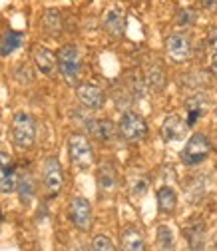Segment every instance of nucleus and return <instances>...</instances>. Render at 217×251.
<instances>
[{"instance_id": "obj_1", "label": "nucleus", "mask_w": 217, "mask_h": 251, "mask_svg": "<svg viewBox=\"0 0 217 251\" xmlns=\"http://www.w3.org/2000/svg\"><path fill=\"white\" fill-rule=\"evenodd\" d=\"M56 64H58L62 78H64L68 84H74V86L78 84L80 74H82V56L74 44H66L58 50Z\"/></svg>"}, {"instance_id": "obj_2", "label": "nucleus", "mask_w": 217, "mask_h": 251, "mask_svg": "<svg viewBox=\"0 0 217 251\" xmlns=\"http://www.w3.org/2000/svg\"><path fill=\"white\" fill-rule=\"evenodd\" d=\"M12 140L18 148L28 150L36 142V122L28 112H16L12 118Z\"/></svg>"}, {"instance_id": "obj_3", "label": "nucleus", "mask_w": 217, "mask_h": 251, "mask_svg": "<svg viewBox=\"0 0 217 251\" xmlns=\"http://www.w3.org/2000/svg\"><path fill=\"white\" fill-rule=\"evenodd\" d=\"M211 153V142L205 134L195 132L190 136L188 144H185L183 151H181V162L185 166H197L201 162L207 160V155Z\"/></svg>"}, {"instance_id": "obj_4", "label": "nucleus", "mask_w": 217, "mask_h": 251, "mask_svg": "<svg viewBox=\"0 0 217 251\" xmlns=\"http://www.w3.org/2000/svg\"><path fill=\"white\" fill-rule=\"evenodd\" d=\"M118 132L121 134V138L126 142L136 144V142H142L147 136V124L140 114L128 110V112H123V116L120 118Z\"/></svg>"}, {"instance_id": "obj_5", "label": "nucleus", "mask_w": 217, "mask_h": 251, "mask_svg": "<svg viewBox=\"0 0 217 251\" xmlns=\"http://www.w3.org/2000/svg\"><path fill=\"white\" fill-rule=\"evenodd\" d=\"M68 153H70L72 164L80 170H88L92 164H94V150H92V144L84 134H72L70 136Z\"/></svg>"}, {"instance_id": "obj_6", "label": "nucleus", "mask_w": 217, "mask_h": 251, "mask_svg": "<svg viewBox=\"0 0 217 251\" xmlns=\"http://www.w3.org/2000/svg\"><path fill=\"white\" fill-rule=\"evenodd\" d=\"M42 185H44V192L54 198L60 194L62 185H64V176H62V166L58 162V158H46L44 168H42Z\"/></svg>"}, {"instance_id": "obj_7", "label": "nucleus", "mask_w": 217, "mask_h": 251, "mask_svg": "<svg viewBox=\"0 0 217 251\" xmlns=\"http://www.w3.org/2000/svg\"><path fill=\"white\" fill-rule=\"evenodd\" d=\"M70 219L78 231L86 233L92 229L94 222V213H92V203L86 198H74L70 201Z\"/></svg>"}, {"instance_id": "obj_8", "label": "nucleus", "mask_w": 217, "mask_h": 251, "mask_svg": "<svg viewBox=\"0 0 217 251\" xmlns=\"http://www.w3.org/2000/svg\"><path fill=\"white\" fill-rule=\"evenodd\" d=\"M76 96H78L80 104L86 106L88 110H102L104 104H106L104 90H100L94 84H80L76 88Z\"/></svg>"}, {"instance_id": "obj_9", "label": "nucleus", "mask_w": 217, "mask_h": 251, "mask_svg": "<svg viewBox=\"0 0 217 251\" xmlns=\"http://www.w3.org/2000/svg\"><path fill=\"white\" fill-rule=\"evenodd\" d=\"M16 166L14 160L8 153L0 151V192L2 194H12L16 190Z\"/></svg>"}, {"instance_id": "obj_10", "label": "nucleus", "mask_w": 217, "mask_h": 251, "mask_svg": "<svg viewBox=\"0 0 217 251\" xmlns=\"http://www.w3.org/2000/svg\"><path fill=\"white\" fill-rule=\"evenodd\" d=\"M96 181H98V190H100L102 198H108V196H112L116 192V187H118V172H116L112 162H102L100 164Z\"/></svg>"}, {"instance_id": "obj_11", "label": "nucleus", "mask_w": 217, "mask_h": 251, "mask_svg": "<svg viewBox=\"0 0 217 251\" xmlns=\"http://www.w3.org/2000/svg\"><path fill=\"white\" fill-rule=\"evenodd\" d=\"M86 126H88L90 134L98 142H104V144L114 142L118 136V126L112 120H88Z\"/></svg>"}, {"instance_id": "obj_12", "label": "nucleus", "mask_w": 217, "mask_h": 251, "mask_svg": "<svg viewBox=\"0 0 217 251\" xmlns=\"http://www.w3.org/2000/svg\"><path fill=\"white\" fill-rule=\"evenodd\" d=\"M168 54L175 62H183L192 56V42L183 34H171L168 38Z\"/></svg>"}, {"instance_id": "obj_13", "label": "nucleus", "mask_w": 217, "mask_h": 251, "mask_svg": "<svg viewBox=\"0 0 217 251\" xmlns=\"http://www.w3.org/2000/svg\"><path fill=\"white\" fill-rule=\"evenodd\" d=\"M188 128H190V126L185 124L179 116H169V118H166V122L162 126V138L168 144L169 142H177V140H181L185 136Z\"/></svg>"}, {"instance_id": "obj_14", "label": "nucleus", "mask_w": 217, "mask_h": 251, "mask_svg": "<svg viewBox=\"0 0 217 251\" xmlns=\"http://www.w3.org/2000/svg\"><path fill=\"white\" fill-rule=\"evenodd\" d=\"M104 28L116 38H121L123 32H126V14H123L121 8H110L104 16Z\"/></svg>"}, {"instance_id": "obj_15", "label": "nucleus", "mask_w": 217, "mask_h": 251, "mask_svg": "<svg viewBox=\"0 0 217 251\" xmlns=\"http://www.w3.org/2000/svg\"><path fill=\"white\" fill-rule=\"evenodd\" d=\"M32 56H34V62H36V68H38L42 74L52 76V74L56 72V68H58V64H56V54H54L50 48H46V46H36L34 52H32Z\"/></svg>"}, {"instance_id": "obj_16", "label": "nucleus", "mask_w": 217, "mask_h": 251, "mask_svg": "<svg viewBox=\"0 0 217 251\" xmlns=\"http://www.w3.org/2000/svg\"><path fill=\"white\" fill-rule=\"evenodd\" d=\"M207 110V96L205 94H193V96L188 100V124L190 128L195 126V122L205 114Z\"/></svg>"}, {"instance_id": "obj_17", "label": "nucleus", "mask_w": 217, "mask_h": 251, "mask_svg": "<svg viewBox=\"0 0 217 251\" xmlns=\"http://www.w3.org/2000/svg\"><path fill=\"white\" fill-rule=\"evenodd\" d=\"M185 235H188V243L192 251H203L205 243V227L201 219H193V222L185 227Z\"/></svg>"}, {"instance_id": "obj_18", "label": "nucleus", "mask_w": 217, "mask_h": 251, "mask_svg": "<svg viewBox=\"0 0 217 251\" xmlns=\"http://www.w3.org/2000/svg\"><path fill=\"white\" fill-rule=\"evenodd\" d=\"M16 187H18V194H20V200L24 203H28L36 196V181L32 177L30 172H20L16 176Z\"/></svg>"}, {"instance_id": "obj_19", "label": "nucleus", "mask_w": 217, "mask_h": 251, "mask_svg": "<svg viewBox=\"0 0 217 251\" xmlns=\"http://www.w3.org/2000/svg\"><path fill=\"white\" fill-rule=\"evenodd\" d=\"M121 251H145V241L140 229L128 227L121 233Z\"/></svg>"}, {"instance_id": "obj_20", "label": "nucleus", "mask_w": 217, "mask_h": 251, "mask_svg": "<svg viewBox=\"0 0 217 251\" xmlns=\"http://www.w3.org/2000/svg\"><path fill=\"white\" fill-rule=\"evenodd\" d=\"M177 205V194L173 187L169 185H164L160 187V192H158V207L162 213H171Z\"/></svg>"}, {"instance_id": "obj_21", "label": "nucleus", "mask_w": 217, "mask_h": 251, "mask_svg": "<svg viewBox=\"0 0 217 251\" xmlns=\"http://www.w3.org/2000/svg\"><path fill=\"white\" fill-rule=\"evenodd\" d=\"M22 40H24L22 32H14V30H8V32L2 36V42H0V54H2V56L12 54L16 48H20Z\"/></svg>"}, {"instance_id": "obj_22", "label": "nucleus", "mask_w": 217, "mask_h": 251, "mask_svg": "<svg viewBox=\"0 0 217 251\" xmlns=\"http://www.w3.org/2000/svg\"><path fill=\"white\" fill-rule=\"evenodd\" d=\"M158 247H160V251H173L175 249V237H173L171 227H168V226L158 227Z\"/></svg>"}, {"instance_id": "obj_23", "label": "nucleus", "mask_w": 217, "mask_h": 251, "mask_svg": "<svg viewBox=\"0 0 217 251\" xmlns=\"http://www.w3.org/2000/svg\"><path fill=\"white\" fill-rule=\"evenodd\" d=\"M44 28H46V32L52 34V36H58L60 34V30H62V18L56 10H48L46 16H44Z\"/></svg>"}, {"instance_id": "obj_24", "label": "nucleus", "mask_w": 217, "mask_h": 251, "mask_svg": "<svg viewBox=\"0 0 217 251\" xmlns=\"http://www.w3.org/2000/svg\"><path fill=\"white\" fill-rule=\"evenodd\" d=\"M203 196H205V181H203V179H199V177H195V179H193V183L190 185L188 198H190V201L197 203V201H199Z\"/></svg>"}, {"instance_id": "obj_25", "label": "nucleus", "mask_w": 217, "mask_h": 251, "mask_svg": "<svg viewBox=\"0 0 217 251\" xmlns=\"http://www.w3.org/2000/svg\"><path fill=\"white\" fill-rule=\"evenodd\" d=\"M90 251H116V247H114V243L108 235H96L94 239H92Z\"/></svg>"}, {"instance_id": "obj_26", "label": "nucleus", "mask_w": 217, "mask_h": 251, "mask_svg": "<svg viewBox=\"0 0 217 251\" xmlns=\"http://www.w3.org/2000/svg\"><path fill=\"white\" fill-rule=\"evenodd\" d=\"M147 84L151 90H162L164 88V72L156 66H151L147 70Z\"/></svg>"}, {"instance_id": "obj_27", "label": "nucleus", "mask_w": 217, "mask_h": 251, "mask_svg": "<svg viewBox=\"0 0 217 251\" xmlns=\"http://www.w3.org/2000/svg\"><path fill=\"white\" fill-rule=\"evenodd\" d=\"M188 76H190V78H181V80H185V82H183L185 86L201 88V86H205V84H207V82H205V74H203V72H190Z\"/></svg>"}, {"instance_id": "obj_28", "label": "nucleus", "mask_w": 217, "mask_h": 251, "mask_svg": "<svg viewBox=\"0 0 217 251\" xmlns=\"http://www.w3.org/2000/svg\"><path fill=\"white\" fill-rule=\"evenodd\" d=\"M147 187H149L147 179H144V177H136V181L132 183V194H134V196H144V194L147 192Z\"/></svg>"}, {"instance_id": "obj_29", "label": "nucleus", "mask_w": 217, "mask_h": 251, "mask_svg": "<svg viewBox=\"0 0 217 251\" xmlns=\"http://www.w3.org/2000/svg\"><path fill=\"white\" fill-rule=\"evenodd\" d=\"M193 22H195V12H193V10L185 8V10L179 12V24L188 26V24H193Z\"/></svg>"}, {"instance_id": "obj_30", "label": "nucleus", "mask_w": 217, "mask_h": 251, "mask_svg": "<svg viewBox=\"0 0 217 251\" xmlns=\"http://www.w3.org/2000/svg\"><path fill=\"white\" fill-rule=\"evenodd\" d=\"M207 44H209V50H211V54H217V26L209 30Z\"/></svg>"}, {"instance_id": "obj_31", "label": "nucleus", "mask_w": 217, "mask_h": 251, "mask_svg": "<svg viewBox=\"0 0 217 251\" xmlns=\"http://www.w3.org/2000/svg\"><path fill=\"white\" fill-rule=\"evenodd\" d=\"M209 70H211V76L217 78V54H211V64H209Z\"/></svg>"}, {"instance_id": "obj_32", "label": "nucleus", "mask_w": 217, "mask_h": 251, "mask_svg": "<svg viewBox=\"0 0 217 251\" xmlns=\"http://www.w3.org/2000/svg\"><path fill=\"white\" fill-rule=\"evenodd\" d=\"M201 4H203L207 10H215V8H217V0H201Z\"/></svg>"}, {"instance_id": "obj_33", "label": "nucleus", "mask_w": 217, "mask_h": 251, "mask_svg": "<svg viewBox=\"0 0 217 251\" xmlns=\"http://www.w3.org/2000/svg\"><path fill=\"white\" fill-rule=\"evenodd\" d=\"M72 251H88V249H86V247H84L82 243H76V245L72 247Z\"/></svg>"}, {"instance_id": "obj_34", "label": "nucleus", "mask_w": 217, "mask_h": 251, "mask_svg": "<svg viewBox=\"0 0 217 251\" xmlns=\"http://www.w3.org/2000/svg\"><path fill=\"white\" fill-rule=\"evenodd\" d=\"M215 114H217V110H215Z\"/></svg>"}]
</instances>
